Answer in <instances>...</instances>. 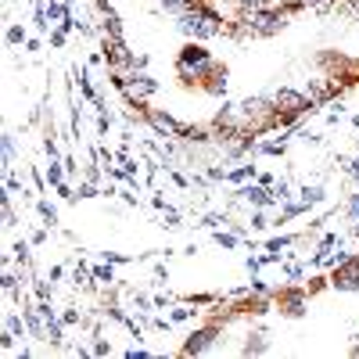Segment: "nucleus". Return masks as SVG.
<instances>
[{"instance_id": "4be33fe9", "label": "nucleus", "mask_w": 359, "mask_h": 359, "mask_svg": "<svg viewBox=\"0 0 359 359\" xmlns=\"http://www.w3.org/2000/svg\"><path fill=\"white\" fill-rule=\"evenodd\" d=\"M11 198H15V194H8V191L0 194V216H4V226H15V223H18V216H15V205H11Z\"/></svg>"}, {"instance_id": "2eb2a0df", "label": "nucleus", "mask_w": 359, "mask_h": 359, "mask_svg": "<svg viewBox=\"0 0 359 359\" xmlns=\"http://www.w3.org/2000/svg\"><path fill=\"white\" fill-rule=\"evenodd\" d=\"M294 198L302 201L306 208H316V205L327 201V191H323L320 184H306V187H298V191H294Z\"/></svg>"}, {"instance_id": "aec40b11", "label": "nucleus", "mask_w": 359, "mask_h": 359, "mask_svg": "<svg viewBox=\"0 0 359 359\" xmlns=\"http://www.w3.org/2000/svg\"><path fill=\"white\" fill-rule=\"evenodd\" d=\"M36 212H40V219H43V226H50V230L57 226V208H54V205H50L47 198H40V201H36Z\"/></svg>"}, {"instance_id": "9d476101", "label": "nucleus", "mask_w": 359, "mask_h": 359, "mask_svg": "<svg viewBox=\"0 0 359 359\" xmlns=\"http://www.w3.org/2000/svg\"><path fill=\"white\" fill-rule=\"evenodd\" d=\"M237 198H245L252 208H273L277 198H273V187H262L259 180H248V184L237 187Z\"/></svg>"}, {"instance_id": "7c9ffc66", "label": "nucleus", "mask_w": 359, "mask_h": 359, "mask_svg": "<svg viewBox=\"0 0 359 359\" xmlns=\"http://www.w3.org/2000/svg\"><path fill=\"white\" fill-rule=\"evenodd\" d=\"M15 165V133H4V169Z\"/></svg>"}, {"instance_id": "c03bdc74", "label": "nucleus", "mask_w": 359, "mask_h": 359, "mask_svg": "<svg viewBox=\"0 0 359 359\" xmlns=\"http://www.w3.org/2000/svg\"><path fill=\"white\" fill-rule=\"evenodd\" d=\"M62 320H65V327H76V323H83L79 309H65V313H62Z\"/></svg>"}, {"instance_id": "412c9836", "label": "nucleus", "mask_w": 359, "mask_h": 359, "mask_svg": "<svg viewBox=\"0 0 359 359\" xmlns=\"http://www.w3.org/2000/svg\"><path fill=\"white\" fill-rule=\"evenodd\" d=\"M341 208H345V216H348V223H352V233H359V194H348Z\"/></svg>"}, {"instance_id": "39448f33", "label": "nucleus", "mask_w": 359, "mask_h": 359, "mask_svg": "<svg viewBox=\"0 0 359 359\" xmlns=\"http://www.w3.org/2000/svg\"><path fill=\"white\" fill-rule=\"evenodd\" d=\"M223 338V327L219 323H205V327H194V331L187 334L184 348H180V355H205V352H212Z\"/></svg>"}, {"instance_id": "9b49d317", "label": "nucleus", "mask_w": 359, "mask_h": 359, "mask_svg": "<svg viewBox=\"0 0 359 359\" xmlns=\"http://www.w3.org/2000/svg\"><path fill=\"white\" fill-rule=\"evenodd\" d=\"M144 118L151 123V130L158 137H180L184 133V123H176V118L169 111H158V108H144Z\"/></svg>"}, {"instance_id": "dca6fc26", "label": "nucleus", "mask_w": 359, "mask_h": 359, "mask_svg": "<svg viewBox=\"0 0 359 359\" xmlns=\"http://www.w3.org/2000/svg\"><path fill=\"white\" fill-rule=\"evenodd\" d=\"M259 176V169L255 165H233V169H226V184H248V180H255Z\"/></svg>"}, {"instance_id": "72a5a7b5", "label": "nucleus", "mask_w": 359, "mask_h": 359, "mask_svg": "<svg viewBox=\"0 0 359 359\" xmlns=\"http://www.w3.org/2000/svg\"><path fill=\"white\" fill-rule=\"evenodd\" d=\"M230 219L223 216V212H208L205 219H201V226H208V230H219V226H226Z\"/></svg>"}, {"instance_id": "5701e85b", "label": "nucleus", "mask_w": 359, "mask_h": 359, "mask_svg": "<svg viewBox=\"0 0 359 359\" xmlns=\"http://www.w3.org/2000/svg\"><path fill=\"white\" fill-rule=\"evenodd\" d=\"M273 198H277V205H284V201H291V198H294L291 180H277V184H273Z\"/></svg>"}, {"instance_id": "6e6552de", "label": "nucleus", "mask_w": 359, "mask_h": 359, "mask_svg": "<svg viewBox=\"0 0 359 359\" xmlns=\"http://www.w3.org/2000/svg\"><path fill=\"white\" fill-rule=\"evenodd\" d=\"M331 287L334 291H359V255H345L331 266Z\"/></svg>"}, {"instance_id": "cd10ccee", "label": "nucleus", "mask_w": 359, "mask_h": 359, "mask_svg": "<svg viewBox=\"0 0 359 359\" xmlns=\"http://www.w3.org/2000/svg\"><path fill=\"white\" fill-rule=\"evenodd\" d=\"M8 43H11V47H18V43H29L25 25H8Z\"/></svg>"}, {"instance_id": "de8ad7c7", "label": "nucleus", "mask_w": 359, "mask_h": 359, "mask_svg": "<svg viewBox=\"0 0 359 359\" xmlns=\"http://www.w3.org/2000/svg\"><path fill=\"white\" fill-rule=\"evenodd\" d=\"M345 172L355 180V187H359V158H352V162H345Z\"/></svg>"}, {"instance_id": "2f4dec72", "label": "nucleus", "mask_w": 359, "mask_h": 359, "mask_svg": "<svg viewBox=\"0 0 359 359\" xmlns=\"http://www.w3.org/2000/svg\"><path fill=\"white\" fill-rule=\"evenodd\" d=\"M4 294L11 298V302H22V298H18V277L15 273H4Z\"/></svg>"}, {"instance_id": "8fccbe9b", "label": "nucleus", "mask_w": 359, "mask_h": 359, "mask_svg": "<svg viewBox=\"0 0 359 359\" xmlns=\"http://www.w3.org/2000/svg\"><path fill=\"white\" fill-rule=\"evenodd\" d=\"M65 277V266H50V273H47V280L54 284V280H62Z\"/></svg>"}, {"instance_id": "f704fd0d", "label": "nucleus", "mask_w": 359, "mask_h": 359, "mask_svg": "<svg viewBox=\"0 0 359 359\" xmlns=\"http://www.w3.org/2000/svg\"><path fill=\"white\" fill-rule=\"evenodd\" d=\"M65 40H69V33H65L62 25H54V29H50V47L62 50V47H65Z\"/></svg>"}, {"instance_id": "473e14b6", "label": "nucleus", "mask_w": 359, "mask_h": 359, "mask_svg": "<svg viewBox=\"0 0 359 359\" xmlns=\"http://www.w3.org/2000/svg\"><path fill=\"white\" fill-rule=\"evenodd\" d=\"M4 172H8V176H4V191H8V194H25V191H22V180H18L11 169H4Z\"/></svg>"}, {"instance_id": "79ce46f5", "label": "nucleus", "mask_w": 359, "mask_h": 359, "mask_svg": "<svg viewBox=\"0 0 359 359\" xmlns=\"http://www.w3.org/2000/svg\"><path fill=\"white\" fill-rule=\"evenodd\" d=\"M169 176H172V184H176V187H180V191H187V187H191V180H187V176H184V172H176V169H172V165H169Z\"/></svg>"}, {"instance_id": "09e8293b", "label": "nucleus", "mask_w": 359, "mask_h": 359, "mask_svg": "<svg viewBox=\"0 0 359 359\" xmlns=\"http://www.w3.org/2000/svg\"><path fill=\"white\" fill-rule=\"evenodd\" d=\"M176 298L172 294H155V309H165V306H172Z\"/></svg>"}, {"instance_id": "a18cd8bd", "label": "nucleus", "mask_w": 359, "mask_h": 359, "mask_svg": "<svg viewBox=\"0 0 359 359\" xmlns=\"http://www.w3.org/2000/svg\"><path fill=\"white\" fill-rule=\"evenodd\" d=\"M101 259H104V262H115V266H123V262H133L130 255H115V252H101Z\"/></svg>"}, {"instance_id": "052dcab7", "label": "nucleus", "mask_w": 359, "mask_h": 359, "mask_svg": "<svg viewBox=\"0 0 359 359\" xmlns=\"http://www.w3.org/2000/svg\"><path fill=\"white\" fill-rule=\"evenodd\" d=\"M352 126H355V130H359V115H352Z\"/></svg>"}, {"instance_id": "37998d69", "label": "nucleus", "mask_w": 359, "mask_h": 359, "mask_svg": "<svg viewBox=\"0 0 359 359\" xmlns=\"http://www.w3.org/2000/svg\"><path fill=\"white\" fill-rule=\"evenodd\" d=\"M306 8H316V11H327V8H334L338 0H302Z\"/></svg>"}, {"instance_id": "bf43d9fd", "label": "nucleus", "mask_w": 359, "mask_h": 359, "mask_svg": "<svg viewBox=\"0 0 359 359\" xmlns=\"http://www.w3.org/2000/svg\"><path fill=\"white\" fill-rule=\"evenodd\" d=\"M348 8H352V11L359 15V0H348Z\"/></svg>"}, {"instance_id": "0eeeda50", "label": "nucleus", "mask_w": 359, "mask_h": 359, "mask_svg": "<svg viewBox=\"0 0 359 359\" xmlns=\"http://www.w3.org/2000/svg\"><path fill=\"white\" fill-rule=\"evenodd\" d=\"M273 302H277V309H280L284 316L298 320V316H306V309H309V291L298 287V284H287V287H280V291L273 294Z\"/></svg>"}, {"instance_id": "e433bc0d", "label": "nucleus", "mask_w": 359, "mask_h": 359, "mask_svg": "<svg viewBox=\"0 0 359 359\" xmlns=\"http://www.w3.org/2000/svg\"><path fill=\"white\" fill-rule=\"evenodd\" d=\"M169 316H172V323H187V320L194 316V309H187V306H172Z\"/></svg>"}, {"instance_id": "49530a36", "label": "nucleus", "mask_w": 359, "mask_h": 359, "mask_svg": "<svg viewBox=\"0 0 359 359\" xmlns=\"http://www.w3.org/2000/svg\"><path fill=\"white\" fill-rule=\"evenodd\" d=\"M108 126H111V118H108V111H97V133H101V137L108 133Z\"/></svg>"}, {"instance_id": "a211bd4d", "label": "nucleus", "mask_w": 359, "mask_h": 359, "mask_svg": "<svg viewBox=\"0 0 359 359\" xmlns=\"http://www.w3.org/2000/svg\"><path fill=\"white\" fill-rule=\"evenodd\" d=\"M212 241L219 245V248H226V252H233V248H241V241H245V237L241 233H230V230H212Z\"/></svg>"}, {"instance_id": "6e6d98bb", "label": "nucleus", "mask_w": 359, "mask_h": 359, "mask_svg": "<svg viewBox=\"0 0 359 359\" xmlns=\"http://www.w3.org/2000/svg\"><path fill=\"white\" fill-rule=\"evenodd\" d=\"M62 162H65V172H76V169H79V165H76V158H72V155H65V158H62Z\"/></svg>"}, {"instance_id": "603ef678", "label": "nucleus", "mask_w": 359, "mask_h": 359, "mask_svg": "<svg viewBox=\"0 0 359 359\" xmlns=\"http://www.w3.org/2000/svg\"><path fill=\"white\" fill-rule=\"evenodd\" d=\"M40 47H43V40H40V36H29V43H25V50H29V54H36Z\"/></svg>"}, {"instance_id": "c756f323", "label": "nucleus", "mask_w": 359, "mask_h": 359, "mask_svg": "<svg viewBox=\"0 0 359 359\" xmlns=\"http://www.w3.org/2000/svg\"><path fill=\"white\" fill-rule=\"evenodd\" d=\"M97 194H101V191L94 187V180H90V176H86V180H83V184L76 187V201H79V198H97Z\"/></svg>"}, {"instance_id": "5fc2aeb1", "label": "nucleus", "mask_w": 359, "mask_h": 359, "mask_svg": "<svg viewBox=\"0 0 359 359\" xmlns=\"http://www.w3.org/2000/svg\"><path fill=\"white\" fill-rule=\"evenodd\" d=\"M126 359H147V348H126Z\"/></svg>"}, {"instance_id": "3c124183", "label": "nucleus", "mask_w": 359, "mask_h": 359, "mask_svg": "<svg viewBox=\"0 0 359 359\" xmlns=\"http://www.w3.org/2000/svg\"><path fill=\"white\" fill-rule=\"evenodd\" d=\"M47 230H50V226H43V230H33V237H29V241H33V245H43V241H47Z\"/></svg>"}, {"instance_id": "c85d7f7f", "label": "nucleus", "mask_w": 359, "mask_h": 359, "mask_svg": "<svg viewBox=\"0 0 359 359\" xmlns=\"http://www.w3.org/2000/svg\"><path fill=\"white\" fill-rule=\"evenodd\" d=\"M269 226H273V219L266 216V208H255L252 212V230H269Z\"/></svg>"}, {"instance_id": "423d86ee", "label": "nucleus", "mask_w": 359, "mask_h": 359, "mask_svg": "<svg viewBox=\"0 0 359 359\" xmlns=\"http://www.w3.org/2000/svg\"><path fill=\"white\" fill-rule=\"evenodd\" d=\"M273 101H277V108L280 111H287V115H309V111H316V101L306 94V90H294V86H277L273 90Z\"/></svg>"}, {"instance_id": "7ed1b4c3", "label": "nucleus", "mask_w": 359, "mask_h": 359, "mask_svg": "<svg viewBox=\"0 0 359 359\" xmlns=\"http://www.w3.org/2000/svg\"><path fill=\"white\" fill-rule=\"evenodd\" d=\"M216 65H219L216 54L208 50L205 43H198V40H187L184 47L176 50V79L184 86H201L205 76L212 72Z\"/></svg>"}, {"instance_id": "864d4df0", "label": "nucleus", "mask_w": 359, "mask_h": 359, "mask_svg": "<svg viewBox=\"0 0 359 359\" xmlns=\"http://www.w3.org/2000/svg\"><path fill=\"white\" fill-rule=\"evenodd\" d=\"M255 180H259V184H262V187H273V184H277V176H269V172H259Z\"/></svg>"}, {"instance_id": "4d7b16f0", "label": "nucleus", "mask_w": 359, "mask_h": 359, "mask_svg": "<svg viewBox=\"0 0 359 359\" xmlns=\"http://www.w3.org/2000/svg\"><path fill=\"white\" fill-rule=\"evenodd\" d=\"M133 69H147V54H137L133 57Z\"/></svg>"}, {"instance_id": "4468645a", "label": "nucleus", "mask_w": 359, "mask_h": 359, "mask_svg": "<svg viewBox=\"0 0 359 359\" xmlns=\"http://www.w3.org/2000/svg\"><path fill=\"white\" fill-rule=\"evenodd\" d=\"M266 352H269V338H266V331L259 327V331H252V334L245 338L241 355H266Z\"/></svg>"}, {"instance_id": "6ab92c4d", "label": "nucleus", "mask_w": 359, "mask_h": 359, "mask_svg": "<svg viewBox=\"0 0 359 359\" xmlns=\"http://www.w3.org/2000/svg\"><path fill=\"white\" fill-rule=\"evenodd\" d=\"M287 151V140H259V155H269V158H280Z\"/></svg>"}, {"instance_id": "f8f14e48", "label": "nucleus", "mask_w": 359, "mask_h": 359, "mask_svg": "<svg viewBox=\"0 0 359 359\" xmlns=\"http://www.w3.org/2000/svg\"><path fill=\"white\" fill-rule=\"evenodd\" d=\"M226 76H230V72H226V65H216L212 72L205 76L201 90H205L208 97H216V101H219V97H226V86H230V79H226Z\"/></svg>"}, {"instance_id": "393cba45", "label": "nucleus", "mask_w": 359, "mask_h": 359, "mask_svg": "<svg viewBox=\"0 0 359 359\" xmlns=\"http://www.w3.org/2000/svg\"><path fill=\"white\" fill-rule=\"evenodd\" d=\"M29 245H33V241H29ZM29 245H25V241H15V248H11V252H15L11 259H15L22 269H29V266H33V259H29Z\"/></svg>"}, {"instance_id": "f3484780", "label": "nucleus", "mask_w": 359, "mask_h": 359, "mask_svg": "<svg viewBox=\"0 0 359 359\" xmlns=\"http://www.w3.org/2000/svg\"><path fill=\"white\" fill-rule=\"evenodd\" d=\"M43 176H47V184H50V187H62V184H65V176H69V172H65V162H62V158H50V165L43 169Z\"/></svg>"}, {"instance_id": "a19ab883", "label": "nucleus", "mask_w": 359, "mask_h": 359, "mask_svg": "<svg viewBox=\"0 0 359 359\" xmlns=\"http://www.w3.org/2000/svg\"><path fill=\"white\" fill-rule=\"evenodd\" d=\"M43 151H47V158H62V151H57V140H54V137H43Z\"/></svg>"}, {"instance_id": "4c0bfd02", "label": "nucleus", "mask_w": 359, "mask_h": 359, "mask_svg": "<svg viewBox=\"0 0 359 359\" xmlns=\"http://www.w3.org/2000/svg\"><path fill=\"white\" fill-rule=\"evenodd\" d=\"M33 291H36V298H50L54 294V284L50 280H33Z\"/></svg>"}, {"instance_id": "ddd939ff", "label": "nucleus", "mask_w": 359, "mask_h": 359, "mask_svg": "<svg viewBox=\"0 0 359 359\" xmlns=\"http://www.w3.org/2000/svg\"><path fill=\"white\" fill-rule=\"evenodd\" d=\"M341 245V237L338 233H323L320 237V245H316V252H313V259H309V266H327V262H331V248H338Z\"/></svg>"}, {"instance_id": "a878e982", "label": "nucleus", "mask_w": 359, "mask_h": 359, "mask_svg": "<svg viewBox=\"0 0 359 359\" xmlns=\"http://www.w3.org/2000/svg\"><path fill=\"white\" fill-rule=\"evenodd\" d=\"M284 277H287V284H298L306 277V266L302 262H284Z\"/></svg>"}, {"instance_id": "f257e3e1", "label": "nucleus", "mask_w": 359, "mask_h": 359, "mask_svg": "<svg viewBox=\"0 0 359 359\" xmlns=\"http://www.w3.org/2000/svg\"><path fill=\"white\" fill-rule=\"evenodd\" d=\"M176 29H180V33H184L187 40L208 43V40L223 36L226 29H230V22L223 18V11H219L216 4H208V0H194L187 11L176 15Z\"/></svg>"}, {"instance_id": "bb28decb", "label": "nucleus", "mask_w": 359, "mask_h": 359, "mask_svg": "<svg viewBox=\"0 0 359 359\" xmlns=\"http://www.w3.org/2000/svg\"><path fill=\"white\" fill-rule=\"evenodd\" d=\"M294 241H298V237H291V233H287V237H273V241H266V252H277V255H280V252L291 248Z\"/></svg>"}, {"instance_id": "20e7f679", "label": "nucleus", "mask_w": 359, "mask_h": 359, "mask_svg": "<svg viewBox=\"0 0 359 359\" xmlns=\"http://www.w3.org/2000/svg\"><path fill=\"white\" fill-rule=\"evenodd\" d=\"M277 101L273 94H252L241 101V118H245V130L248 133H266V130H277Z\"/></svg>"}, {"instance_id": "f03ea898", "label": "nucleus", "mask_w": 359, "mask_h": 359, "mask_svg": "<svg viewBox=\"0 0 359 359\" xmlns=\"http://www.w3.org/2000/svg\"><path fill=\"white\" fill-rule=\"evenodd\" d=\"M287 11L284 8H273V4H266V8H255V11H241V18L233 22V33L237 36H248V40H269V36H277L287 29Z\"/></svg>"}, {"instance_id": "1a4fd4ad", "label": "nucleus", "mask_w": 359, "mask_h": 359, "mask_svg": "<svg viewBox=\"0 0 359 359\" xmlns=\"http://www.w3.org/2000/svg\"><path fill=\"white\" fill-rule=\"evenodd\" d=\"M101 50H104L108 69H123V72H130V69H133V57H137V54L126 47V40H123V36H108V33H104V47H101Z\"/></svg>"}, {"instance_id": "b1692460", "label": "nucleus", "mask_w": 359, "mask_h": 359, "mask_svg": "<svg viewBox=\"0 0 359 359\" xmlns=\"http://www.w3.org/2000/svg\"><path fill=\"white\" fill-rule=\"evenodd\" d=\"M194 4V0H158V11H165V15H180V11H187Z\"/></svg>"}, {"instance_id": "58836bf2", "label": "nucleus", "mask_w": 359, "mask_h": 359, "mask_svg": "<svg viewBox=\"0 0 359 359\" xmlns=\"http://www.w3.org/2000/svg\"><path fill=\"white\" fill-rule=\"evenodd\" d=\"M237 4V11H255V8H266L269 0H233Z\"/></svg>"}, {"instance_id": "680f3d73", "label": "nucleus", "mask_w": 359, "mask_h": 359, "mask_svg": "<svg viewBox=\"0 0 359 359\" xmlns=\"http://www.w3.org/2000/svg\"><path fill=\"white\" fill-rule=\"evenodd\" d=\"M355 255H359V252H355Z\"/></svg>"}, {"instance_id": "ea45409f", "label": "nucleus", "mask_w": 359, "mask_h": 359, "mask_svg": "<svg viewBox=\"0 0 359 359\" xmlns=\"http://www.w3.org/2000/svg\"><path fill=\"white\" fill-rule=\"evenodd\" d=\"M208 180H212V184H223V180H226V169L223 165H208V172H205Z\"/></svg>"}, {"instance_id": "c9c22d12", "label": "nucleus", "mask_w": 359, "mask_h": 359, "mask_svg": "<svg viewBox=\"0 0 359 359\" xmlns=\"http://www.w3.org/2000/svg\"><path fill=\"white\" fill-rule=\"evenodd\" d=\"M94 280H101V284H111V280H115L111 262H108V266H94Z\"/></svg>"}, {"instance_id": "13d9d810", "label": "nucleus", "mask_w": 359, "mask_h": 359, "mask_svg": "<svg viewBox=\"0 0 359 359\" xmlns=\"http://www.w3.org/2000/svg\"><path fill=\"white\" fill-rule=\"evenodd\" d=\"M352 355H359V334L352 338Z\"/></svg>"}]
</instances>
